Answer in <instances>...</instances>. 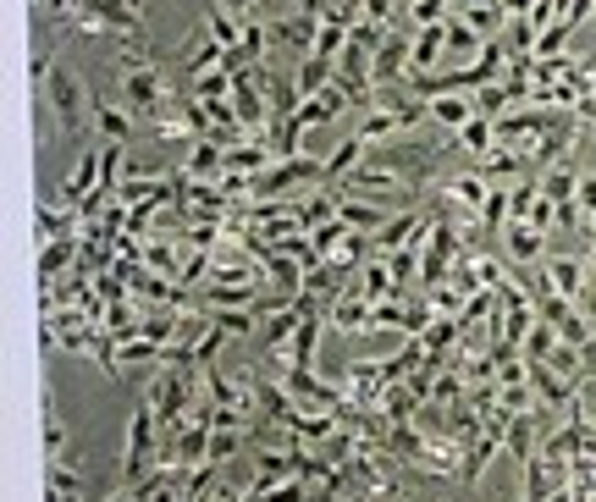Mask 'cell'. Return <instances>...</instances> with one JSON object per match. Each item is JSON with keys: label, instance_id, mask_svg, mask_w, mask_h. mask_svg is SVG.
I'll return each mask as SVG.
<instances>
[{"label": "cell", "instance_id": "6da1fadb", "mask_svg": "<svg viewBox=\"0 0 596 502\" xmlns=\"http://www.w3.org/2000/svg\"><path fill=\"white\" fill-rule=\"evenodd\" d=\"M161 463V419L150 408V397L133 403L128 414V447H122V485H144Z\"/></svg>", "mask_w": 596, "mask_h": 502}, {"label": "cell", "instance_id": "7a4b0ae2", "mask_svg": "<svg viewBox=\"0 0 596 502\" xmlns=\"http://www.w3.org/2000/svg\"><path fill=\"white\" fill-rule=\"evenodd\" d=\"M40 106L62 122V133H84V122H95V89H84V78L73 67H56L40 89Z\"/></svg>", "mask_w": 596, "mask_h": 502}, {"label": "cell", "instance_id": "3957f363", "mask_svg": "<svg viewBox=\"0 0 596 502\" xmlns=\"http://www.w3.org/2000/svg\"><path fill=\"white\" fill-rule=\"evenodd\" d=\"M232 111H238V122L249 128V139H260V133L271 128V100H266L260 67H254V73H238V78H232Z\"/></svg>", "mask_w": 596, "mask_h": 502}, {"label": "cell", "instance_id": "277c9868", "mask_svg": "<svg viewBox=\"0 0 596 502\" xmlns=\"http://www.w3.org/2000/svg\"><path fill=\"white\" fill-rule=\"evenodd\" d=\"M530 282H541V287H552V293H563V298H585V287H590V265L585 260H574V254H546L541 265H535V276Z\"/></svg>", "mask_w": 596, "mask_h": 502}, {"label": "cell", "instance_id": "5b68a950", "mask_svg": "<svg viewBox=\"0 0 596 502\" xmlns=\"http://www.w3.org/2000/svg\"><path fill=\"white\" fill-rule=\"evenodd\" d=\"M100 183H106V144H89V150L78 155V166L62 177V205H84Z\"/></svg>", "mask_w": 596, "mask_h": 502}, {"label": "cell", "instance_id": "8992f818", "mask_svg": "<svg viewBox=\"0 0 596 502\" xmlns=\"http://www.w3.org/2000/svg\"><path fill=\"white\" fill-rule=\"evenodd\" d=\"M177 62H183V73H188V78H199V73H210V67H221V62H227V45H221V40L210 34V23L199 18V23H194V34L183 40Z\"/></svg>", "mask_w": 596, "mask_h": 502}, {"label": "cell", "instance_id": "52a82bcc", "mask_svg": "<svg viewBox=\"0 0 596 502\" xmlns=\"http://www.w3.org/2000/svg\"><path fill=\"white\" fill-rule=\"evenodd\" d=\"M122 89H128L133 117H155V106L172 95L166 78H161V62H155V67H133V73H122Z\"/></svg>", "mask_w": 596, "mask_h": 502}, {"label": "cell", "instance_id": "ba28073f", "mask_svg": "<svg viewBox=\"0 0 596 502\" xmlns=\"http://www.w3.org/2000/svg\"><path fill=\"white\" fill-rule=\"evenodd\" d=\"M475 117H480L475 95H431V100H425V122L442 128V133H453V139H458Z\"/></svg>", "mask_w": 596, "mask_h": 502}, {"label": "cell", "instance_id": "9c48e42d", "mask_svg": "<svg viewBox=\"0 0 596 502\" xmlns=\"http://www.w3.org/2000/svg\"><path fill=\"white\" fill-rule=\"evenodd\" d=\"M326 326H332V331H348V337H359V331H376V304L359 293V282H354V287H348V293H343L332 309H326Z\"/></svg>", "mask_w": 596, "mask_h": 502}, {"label": "cell", "instance_id": "30bf717a", "mask_svg": "<svg viewBox=\"0 0 596 502\" xmlns=\"http://www.w3.org/2000/svg\"><path fill=\"white\" fill-rule=\"evenodd\" d=\"M370 73H376V84H403L409 78V34L387 29V40L370 56Z\"/></svg>", "mask_w": 596, "mask_h": 502}, {"label": "cell", "instance_id": "8fae6325", "mask_svg": "<svg viewBox=\"0 0 596 502\" xmlns=\"http://www.w3.org/2000/svg\"><path fill=\"white\" fill-rule=\"evenodd\" d=\"M332 194H337V188H332ZM337 216H343L354 232L376 238V232H381V227H387L398 210H387V205H376V199H354V194H337Z\"/></svg>", "mask_w": 596, "mask_h": 502}, {"label": "cell", "instance_id": "7c38bea8", "mask_svg": "<svg viewBox=\"0 0 596 502\" xmlns=\"http://www.w3.org/2000/svg\"><path fill=\"white\" fill-rule=\"evenodd\" d=\"M502 243H508V260L513 265H541L546 260V232L535 221H508Z\"/></svg>", "mask_w": 596, "mask_h": 502}, {"label": "cell", "instance_id": "4fadbf2b", "mask_svg": "<svg viewBox=\"0 0 596 502\" xmlns=\"http://www.w3.org/2000/svg\"><path fill=\"white\" fill-rule=\"evenodd\" d=\"M271 161H277V155H271V144H266V139H243V144H227V172H238V177H260Z\"/></svg>", "mask_w": 596, "mask_h": 502}, {"label": "cell", "instance_id": "5bb4252c", "mask_svg": "<svg viewBox=\"0 0 596 502\" xmlns=\"http://www.w3.org/2000/svg\"><path fill=\"white\" fill-rule=\"evenodd\" d=\"M95 133H100V144H128V133H133V111H117L106 95H95Z\"/></svg>", "mask_w": 596, "mask_h": 502}, {"label": "cell", "instance_id": "9a60e30c", "mask_svg": "<svg viewBox=\"0 0 596 502\" xmlns=\"http://www.w3.org/2000/svg\"><path fill=\"white\" fill-rule=\"evenodd\" d=\"M365 155H370V144H365L359 133H348V139L326 155V183H343L348 172H359V166H365Z\"/></svg>", "mask_w": 596, "mask_h": 502}, {"label": "cell", "instance_id": "2e32d148", "mask_svg": "<svg viewBox=\"0 0 596 502\" xmlns=\"http://www.w3.org/2000/svg\"><path fill=\"white\" fill-rule=\"evenodd\" d=\"M67 419H62V403H56V392H45V458L51 463H67ZM78 463V458H73Z\"/></svg>", "mask_w": 596, "mask_h": 502}, {"label": "cell", "instance_id": "e0dca14e", "mask_svg": "<svg viewBox=\"0 0 596 502\" xmlns=\"http://www.w3.org/2000/svg\"><path fill=\"white\" fill-rule=\"evenodd\" d=\"M541 194H546L552 205H574V194H579V172H574L568 161L546 166V172H541Z\"/></svg>", "mask_w": 596, "mask_h": 502}, {"label": "cell", "instance_id": "ac0fdd59", "mask_svg": "<svg viewBox=\"0 0 596 502\" xmlns=\"http://www.w3.org/2000/svg\"><path fill=\"white\" fill-rule=\"evenodd\" d=\"M332 78H337V62L304 56V62H299V78H293V89H299V100H310V95H321V89H326Z\"/></svg>", "mask_w": 596, "mask_h": 502}, {"label": "cell", "instance_id": "d6986e66", "mask_svg": "<svg viewBox=\"0 0 596 502\" xmlns=\"http://www.w3.org/2000/svg\"><path fill=\"white\" fill-rule=\"evenodd\" d=\"M458 150H464L469 161H486V155L497 150V122H491V117H475V122L458 133Z\"/></svg>", "mask_w": 596, "mask_h": 502}, {"label": "cell", "instance_id": "ffe728a7", "mask_svg": "<svg viewBox=\"0 0 596 502\" xmlns=\"http://www.w3.org/2000/svg\"><path fill=\"white\" fill-rule=\"evenodd\" d=\"M249 441V430H210V447H205V469H221L227 458H238Z\"/></svg>", "mask_w": 596, "mask_h": 502}, {"label": "cell", "instance_id": "44dd1931", "mask_svg": "<svg viewBox=\"0 0 596 502\" xmlns=\"http://www.w3.org/2000/svg\"><path fill=\"white\" fill-rule=\"evenodd\" d=\"M232 78H238V73H227V67H210V73L188 78V89H194L199 100H232Z\"/></svg>", "mask_w": 596, "mask_h": 502}, {"label": "cell", "instance_id": "7402d4cb", "mask_svg": "<svg viewBox=\"0 0 596 502\" xmlns=\"http://www.w3.org/2000/svg\"><path fill=\"white\" fill-rule=\"evenodd\" d=\"M458 18H464L480 40H497V29H502L508 12H502V7H464V0H458Z\"/></svg>", "mask_w": 596, "mask_h": 502}, {"label": "cell", "instance_id": "603a6c76", "mask_svg": "<svg viewBox=\"0 0 596 502\" xmlns=\"http://www.w3.org/2000/svg\"><path fill=\"white\" fill-rule=\"evenodd\" d=\"M447 51H458V56H480V51H486V40H480V34H475L458 12H447Z\"/></svg>", "mask_w": 596, "mask_h": 502}, {"label": "cell", "instance_id": "cb8c5ba5", "mask_svg": "<svg viewBox=\"0 0 596 502\" xmlns=\"http://www.w3.org/2000/svg\"><path fill=\"white\" fill-rule=\"evenodd\" d=\"M574 205H579L585 216H596V177H585V172H579V194H574Z\"/></svg>", "mask_w": 596, "mask_h": 502}, {"label": "cell", "instance_id": "d4e9b609", "mask_svg": "<svg viewBox=\"0 0 596 502\" xmlns=\"http://www.w3.org/2000/svg\"><path fill=\"white\" fill-rule=\"evenodd\" d=\"M221 7H227L238 23H254V7H260V0H221Z\"/></svg>", "mask_w": 596, "mask_h": 502}, {"label": "cell", "instance_id": "484cf974", "mask_svg": "<svg viewBox=\"0 0 596 502\" xmlns=\"http://www.w3.org/2000/svg\"><path fill=\"white\" fill-rule=\"evenodd\" d=\"M579 309L596 320V271H590V287H585V298H579Z\"/></svg>", "mask_w": 596, "mask_h": 502}, {"label": "cell", "instance_id": "4316f807", "mask_svg": "<svg viewBox=\"0 0 596 502\" xmlns=\"http://www.w3.org/2000/svg\"><path fill=\"white\" fill-rule=\"evenodd\" d=\"M100 502H139V496H133V485H117V491H111V496H100Z\"/></svg>", "mask_w": 596, "mask_h": 502}, {"label": "cell", "instance_id": "83f0119b", "mask_svg": "<svg viewBox=\"0 0 596 502\" xmlns=\"http://www.w3.org/2000/svg\"><path fill=\"white\" fill-rule=\"evenodd\" d=\"M585 265H590V271H596V238H590V249H585Z\"/></svg>", "mask_w": 596, "mask_h": 502}, {"label": "cell", "instance_id": "f1b7e54d", "mask_svg": "<svg viewBox=\"0 0 596 502\" xmlns=\"http://www.w3.org/2000/svg\"><path fill=\"white\" fill-rule=\"evenodd\" d=\"M585 232H590V238H596V216H585Z\"/></svg>", "mask_w": 596, "mask_h": 502}, {"label": "cell", "instance_id": "f546056e", "mask_svg": "<svg viewBox=\"0 0 596 502\" xmlns=\"http://www.w3.org/2000/svg\"><path fill=\"white\" fill-rule=\"evenodd\" d=\"M29 7H34V12H40V7H45V0H29Z\"/></svg>", "mask_w": 596, "mask_h": 502}, {"label": "cell", "instance_id": "4dcf8cb0", "mask_svg": "<svg viewBox=\"0 0 596 502\" xmlns=\"http://www.w3.org/2000/svg\"><path fill=\"white\" fill-rule=\"evenodd\" d=\"M293 7H310V0H293Z\"/></svg>", "mask_w": 596, "mask_h": 502}, {"label": "cell", "instance_id": "1f68e13d", "mask_svg": "<svg viewBox=\"0 0 596 502\" xmlns=\"http://www.w3.org/2000/svg\"><path fill=\"white\" fill-rule=\"evenodd\" d=\"M133 7H144V0H133Z\"/></svg>", "mask_w": 596, "mask_h": 502}]
</instances>
